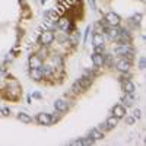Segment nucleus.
Here are the masks:
<instances>
[{
  "instance_id": "obj_1",
  "label": "nucleus",
  "mask_w": 146,
  "mask_h": 146,
  "mask_svg": "<svg viewBox=\"0 0 146 146\" xmlns=\"http://www.w3.org/2000/svg\"><path fill=\"white\" fill-rule=\"evenodd\" d=\"M54 32L51 29H44L42 32H40V36H38V42L41 47H48L51 45L53 41H54Z\"/></svg>"
},
{
  "instance_id": "obj_2",
  "label": "nucleus",
  "mask_w": 146,
  "mask_h": 146,
  "mask_svg": "<svg viewBox=\"0 0 146 146\" xmlns=\"http://www.w3.org/2000/svg\"><path fill=\"white\" fill-rule=\"evenodd\" d=\"M57 28L62 29L63 32H72V31H75V25H73L72 21L69 18H66V16H62V18L57 19Z\"/></svg>"
},
{
  "instance_id": "obj_3",
  "label": "nucleus",
  "mask_w": 146,
  "mask_h": 146,
  "mask_svg": "<svg viewBox=\"0 0 146 146\" xmlns=\"http://www.w3.org/2000/svg\"><path fill=\"white\" fill-rule=\"evenodd\" d=\"M114 53L117 56H121V57H131L133 54H135V50L130 47V44H118L115 47Z\"/></svg>"
},
{
  "instance_id": "obj_4",
  "label": "nucleus",
  "mask_w": 146,
  "mask_h": 146,
  "mask_svg": "<svg viewBox=\"0 0 146 146\" xmlns=\"http://www.w3.org/2000/svg\"><path fill=\"white\" fill-rule=\"evenodd\" d=\"M120 22H121V19L115 12H108V13L105 15V23L108 27H118Z\"/></svg>"
},
{
  "instance_id": "obj_5",
  "label": "nucleus",
  "mask_w": 146,
  "mask_h": 146,
  "mask_svg": "<svg viewBox=\"0 0 146 146\" xmlns=\"http://www.w3.org/2000/svg\"><path fill=\"white\" fill-rule=\"evenodd\" d=\"M130 66H131L130 60H129V58L126 60V57H121L118 62L115 63V69H117L118 72H123V73L129 72V70H130Z\"/></svg>"
},
{
  "instance_id": "obj_6",
  "label": "nucleus",
  "mask_w": 146,
  "mask_h": 146,
  "mask_svg": "<svg viewBox=\"0 0 146 146\" xmlns=\"http://www.w3.org/2000/svg\"><path fill=\"white\" fill-rule=\"evenodd\" d=\"M44 19L47 23H57V19H58V13L54 10V9H50V10H45L44 12Z\"/></svg>"
},
{
  "instance_id": "obj_7",
  "label": "nucleus",
  "mask_w": 146,
  "mask_h": 146,
  "mask_svg": "<svg viewBox=\"0 0 146 146\" xmlns=\"http://www.w3.org/2000/svg\"><path fill=\"white\" fill-rule=\"evenodd\" d=\"M29 78H31L34 82H40V80H42L44 75H42L41 67H31V69H29Z\"/></svg>"
},
{
  "instance_id": "obj_8",
  "label": "nucleus",
  "mask_w": 146,
  "mask_h": 146,
  "mask_svg": "<svg viewBox=\"0 0 146 146\" xmlns=\"http://www.w3.org/2000/svg\"><path fill=\"white\" fill-rule=\"evenodd\" d=\"M54 108L57 110L58 113H66L69 110V101L60 98V100H56L54 101Z\"/></svg>"
},
{
  "instance_id": "obj_9",
  "label": "nucleus",
  "mask_w": 146,
  "mask_h": 146,
  "mask_svg": "<svg viewBox=\"0 0 146 146\" xmlns=\"http://www.w3.org/2000/svg\"><path fill=\"white\" fill-rule=\"evenodd\" d=\"M36 121H38V124H41V126H50L51 124V115L47 114V113H40L36 115Z\"/></svg>"
},
{
  "instance_id": "obj_10",
  "label": "nucleus",
  "mask_w": 146,
  "mask_h": 146,
  "mask_svg": "<svg viewBox=\"0 0 146 146\" xmlns=\"http://www.w3.org/2000/svg\"><path fill=\"white\" fill-rule=\"evenodd\" d=\"M113 115L117 117V118H123V117L126 115V108H124V105H121V104L114 105V108H113Z\"/></svg>"
},
{
  "instance_id": "obj_11",
  "label": "nucleus",
  "mask_w": 146,
  "mask_h": 146,
  "mask_svg": "<svg viewBox=\"0 0 146 146\" xmlns=\"http://www.w3.org/2000/svg\"><path fill=\"white\" fill-rule=\"evenodd\" d=\"M92 63H94L95 67H102L104 66V54L94 53L92 54Z\"/></svg>"
},
{
  "instance_id": "obj_12",
  "label": "nucleus",
  "mask_w": 146,
  "mask_h": 146,
  "mask_svg": "<svg viewBox=\"0 0 146 146\" xmlns=\"http://www.w3.org/2000/svg\"><path fill=\"white\" fill-rule=\"evenodd\" d=\"M104 41H105V38H104L102 34H98V32L94 34V36H92V44H94V47L104 45Z\"/></svg>"
},
{
  "instance_id": "obj_13",
  "label": "nucleus",
  "mask_w": 146,
  "mask_h": 146,
  "mask_svg": "<svg viewBox=\"0 0 146 146\" xmlns=\"http://www.w3.org/2000/svg\"><path fill=\"white\" fill-rule=\"evenodd\" d=\"M42 66V58H40L36 54H32L29 57V67H41Z\"/></svg>"
},
{
  "instance_id": "obj_14",
  "label": "nucleus",
  "mask_w": 146,
  "mask_h": 146,
  "mask_svg": "<svg viewBox=\"0 0 146 146\" xmlns=\"http://www.w3.org/2000/svg\"><path fill=\"white\" fill-rule=\"evenodd\" d=\"M123 89H124V92L126 94H135V83H133L131 80H129V79H126V80H123Z\"/></svg>"
},
{
  "instance_id": "obj_15",
  "label": "nucleus",
  "mask_w": 146,
  "mask_h": 146,
  "mask_svg": "<svg viewBox=\"0 0 146 146\" xmlns=\"http://www.w3.org/2000/svg\"><path fill=\"white\" fill-rule=\"evenodd\" d=\"M89 136H91L94 140H101V139L104 137V133H102V131H101L98 127H95V129H92V130H91Z\"/></svg>"
},
{
  "instance_id": "obj_16",
  "label": "nucleus",
  "mask_w": 146,
  "mask_h": 146,
  "mask_svg": "<svg viewBox=\"0 0 146 146\" xmlns=\"http://www.w3.org/2000/svg\"><path fill=\"white\" fill-rule=\"evenodd\" d=\"M121 101H123V104L126 107H131L133 104H135V96H133V94H126Z\"/></svg>"
},
{
  "instance_id": "obj_17",
  "label": "nucleus",
  "mask_w": 146,
  "mask_h": 146,
  "mask_svg": "<svg viewBox=\"0 0 146 146\" xmlns=\"http://www.w3.org/2000/svg\"><path fill=\"white\" fill-rule=\"evenodd\" d=\"M18 120L22 121V123H25V124L32 123V117H31L29 114H27V113H19V114H18Z\"/></svg>"
},
{
  "instance_id": "obj_18",
  "label": "nucleus",
  "mask_w": 146,
  "mask_h": 146,
  "mask_svg": "<svg viewBox=\"0 0 146 146\" xmlns=\"http://www.w3.org/2000/svg\"><path fill=\"white\" fill-rule=\"evenodd\" d=\"M107 126H108V129H114L117 124H118V118L117 117H114V115H111V117H108L107 118Z\"/></svg>"
},
{
  "instance_id": "obj_19",
  "label": "nucleus",
  "mask_w": 146,
  "mask_h": 146,
  "mask_svg": "<svg viewBox=\"0 0 146 146\" xmlns=\"http://www.w3.org/2000/svg\"><path fill=\"white\" fill-rule=\"evenodd\" d=\"M72 91L75 92V94H82V92L85 91V88H83L82 85H80V83H79V82L76 80L75 83H73V86H72Z\"/></svg>"
},
{
  "instance_id": "obj_20",
  "label": "nucleus",
  "mask_w": 146,
  "mask_h": 146,
  "mask_svg": "<svg viewBox=\"0 0 146 146\" xmlns=\"http://www.w3.org/2000/svg\"><path fill=\"white\" fill-rule=\"evenodd\" d=\"M54 38L60 42V44H67V32H63V34H60L57 36H54Z\"/></svg>"
},
{
  "instance_id": "obj_21",
  "label": "nucleus",
  "mask_w": 146,
  "mask_h": 146,
  "mask_svg": "<svg viewBox=\"0 0 146 146\" xmlns=\"http://www.w3.org/2000/svg\"><path fill=\"white\" fill-rule=\"evenodd\" d=\"M80 140H82V145H94V142H95L91 136L86 137V139H80Z\"/></svg>"
},
{
  "instance_id": "obj_22",
  "label": "nucleus",
  "mask_w": 146,
  "mask_h": 146,
  "mask_svg": "<svg viewBox=\"0 0 146 146\" xmlns=\"http://www.w3.org/2000/svg\"><path fill=\"white\" fill-rule=\"evenodd\" d=\"M124 117H126V115H124ZM135 121H136V120H135V117H133V115H131V117H126V123H127L129 126L135 124Z\"/></svg>"
},
{
  "instance_id": "obj_23",
  "label": "nucleus",
  "mask_w": 146,
  "mask_h": 146,
  "mask_svg": "<svg viewBox=\"0 0 146 146\" xmlns=\"http://www.w3.org/2000/svg\"><path fill=\"white\" fill-rule=\"evenodd\" d=\"M133 117H135V120H139V118L142 117L140 110H135V111H133Z\"/></svg>"
},
{
  "instance_id": "obj_24",
  "label": "nucleus",
  "mask_w": 146,
  "mask_h": 146,
  "mask_svg": "<svg viewBox=\"0 0 146 146\" xmlns=\"http://www.w3.org/2000/svg\"><path fill=\"white\" fill-rule=\"evenodd\" d=\"M98 129H100L102 133H104V131H107V130H110V129H108V126H107V123H102V124H100V127H98Z\"/></svg>"
},
{
  "instance_id": "obj_25",
  "label": "nucleus",
  "mask_w": 146,
  "mask_h": 146,
  "mask_svg": "<svg viewBox=\"0 0 146 146\" xmlns=\"http://www.w3.org/2000/svg\"><path fill=\"white\" fill-rule=\"evenodd\" d=\"M139 69H145V57H140V60H139Z\"/></svg>"
},
{
  "instance_id": "obj_26",
  "label": "nucleus",
  "mask_w": 146,
  "mask_h": 146,
  "mask_svg": "<svg viewBox=\"0 0 146 146\" xmlns=\"http://www.w3.org/2000/svg\"><path fill=\"white\" fill-rule=\"evenodd\" d=\"M89 2V6H91V9L92 10H96V5H95V0H88Z\"/></svg>"
},
{
  "instance_id": "obj_27",
  "label": "nucleus",
  "mask_w": 146,
  "mask_h": 146,
  "mask_svg": "<svg viewBox=\"0 0 146 146\" xmlns=\"http://www.w3.org/2000/svg\"><path fill=\"white\" fill-rule=\"evenodd\" d=\"M34 98H41V94H38V92H35V94H34Z\"/></svg>"
},
{
  "instance_id": "obj_28",
  "label": "nucleus",
  "mask_w": 146,
  "mask_h": 146,
  "mask_svg": "<svg viewBox=\"0 0 146 146\" xmlns=\"http://www.w3.org/2000/svg\"><path fill=\"white\" fill-rule=\"evenodd\" d=\"M19 3H22V5H25V0H19Z\"/></svg>"
},
{
  "instance_id": "obj_29",
  "label": "nucleus",
  "mask_w": 146,
  "mask_h": 146,
  "mask_svg": "<svg viewBox=\"0 0 146 146\" xmlns=\"http://www.w3.org/2000/svg\"><path fill=\"white\" fill-rule=\"evenodd\" d=\"M47 2V0H41V3H45Z\"/></svg>"
},
{
  "instance_id": "obj_30",
  "label": "nucleus",
  "mask_w": 146,
  "mask_h": 146,
  "mask_svg": "<svg viewBox=\"0 0 146 146\" xmlns=\"http://www.w3.org/2000/svg\"><path fill=\"white\" fill-rule=\"evenodd\" d=\"M142 2H145V0H142Z\"/></svg>"
}]
</instances>
